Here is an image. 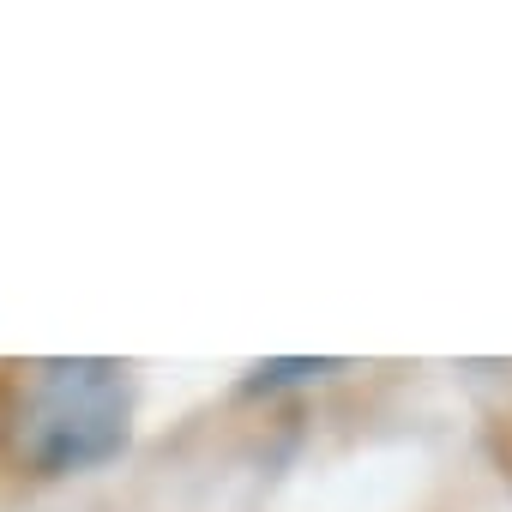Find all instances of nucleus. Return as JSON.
Wrapping results in <instances>:
<instances>
[{"label": "nucleus", "mask_w": 512, "mask_h": 512, "mask_svg": "<svg viewBox=\"0 0 512 512\" xmlns=\"http://www.w3.org/2000/svg\"><path fill=\"white\" fill-rule=\"evenodd\" d=\"M133 440V374L103 356L37 362L19 386L13 446L43 476L103 470Z\"/></svg>", "instance_id": "1"}, {"label": "nucleus", "mask_w": 512, "mask_h": 512, "mask_svg": "<svg viewBox=\"0 0 512 512\" xmlns=\"http://www.w3.org/2000/svg\"><path fill=\"white\" fill-rule=\"evenodd\" d=\"M326 374H338L332 356H284V362H260L247 386L253 392H278V386H308V380H326Z\"/></svg>", "instance_id": "2"}]
</instances>
